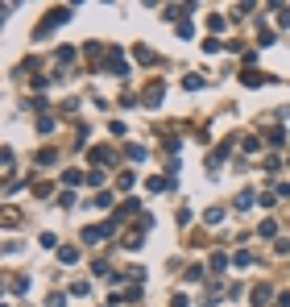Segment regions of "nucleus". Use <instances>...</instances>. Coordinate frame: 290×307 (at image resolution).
Listing matches in <instances>:
<instances>
[{
  "mask_svg": "<svg viewBox=\"0 0 290 307\" xmlns=\"http://www.w3.org/2000/svg\"><path fill=\"white\" fill-rule=\"evenodd\" d=\"M67 17H71V9H54V13H50V17H46V21L38 25V29H34V38H46V34H50V29H54V25H62V21H67Z\"/></svg>",
  "mask_w": 290,
  "mask_h": 307,
  "instance_id": "nucleus-1",
  "label": "nucleus"
},
{
  "mask_svg": "<svg viewBox=\"0 0 290 307\" xmlns=\"http://www.w3.org/2000/svg\"><path fill=\"white\" fill-rule=\"evenodd\" d=\"M108 233H116V220H108V224H100V228H83V241L95 245V241H104Z\"/></svg>",
  "mask_w": 290,
  "mask_h": 307,
  "instance_id": "nucleus-2",
  "label": "nucleus"
},
{
  "mask_svg": "<svg viewBox=\"0 0 290 307\" xmlns=\"http://www.w3.org/2000/svg\"><path fill=\"white\" fill-rule=\"evenodd\" d=\"M162 96H166V87H162V83H153V87L145 91V104H149V108H157V104H162Z\"/></svg>",
  "mask_w": 290,
  "mask_h": 307,
  "instance_id": "nucleus-3",
  "label": "nucleus"
},
{
  "mask_svg": "<svg viewBox=\"0 0 290 307\" xmlns=\"http://www.w3.org/2000/svg\"><path fill=\"white\" fill-rule=\"evenodd\" d=\"M270 299H274V291H270V287H257V291H253V307H266Z\"/></svg>",
  "mask_w": 290,
  "mask_h": 307,
  "instance_id": "nucleus-4",
  "label": "nucleus"
},
{
  "mask_svg": "<svg viewBox=\"0 0 290 307\" xmlns=\"http://www.w3.org/2000/svg\"><path fill=\"white\" fill-rule=\"evenodd\" d=\"M58 262H62V266H75V262H79V249H71V245H67V249L58 253Z\"/></svg>",
  "mask_w": 290,
  "mask_h": 307,
  "instance_id": "nucleus-5",
  "label": "nucleus"
},
{
  "mask_svg": "<svg viewBox=\"0 0 290 307\" xmlns=\"http://www.w3.org/2000/svg\"><path fill=\"white\" fill-rule=\"evenodd\" d=\"M112 158H116V154H112V149H95V154H91V162H100V166H108Z\"/></svg>",
  "mask_w": 290,
  "mask_h": 307,
  "instance_id": "nucleus-6",
  "label": "nucleus"
},
{
  "mask_svg": "<svg viewBox=\"0 0 290 307\" xmlns=\"http://www.w3.org/2000/svg\"><path fill=\"white\" fill-rule=\"evenodd\" d=\"M203 220H207V224H220V220H224V208H207Z\"/></svg>",
  "mask_w": 290,
  "mask_h": 307,
  "instance_id": "nucleus-7",
  "label": "nucleus"
},
{
  "mask_svg": "<svg viewBox=\"0 0 290 307\" xmlns=\"http://www.w3.org/2000/svg\"><path fill=\"white\" fill-rule=\"evenodd\" d=\"M253 199H257V195H253V191H241V195H236V208H241V212H245V208H253Z\"/></svg>",
  "mask_w": 290,
  "mask_h": 307,
  "instance_id": "nucleus-8",
  "label": "nucleus"
},
{
  "mask_svg": "<svg viewBox=\"0 0 290 307\" xmlns=\"http://www.w3.org/2000/svg\"><path fill=\"white\" fill-rule=\"evenodd\" d=\"M182 87H187V91H195V87H203V79H199V75H187V79H182Z\"/></svg>",
  "mask_w": 290,
  "mask_h": 307,
  "instance_id": "nucleus-9",
  "label": "nucleus"
},
{
  "mask_svg": "<svg viewBox=\"0 0 290 307\" xmlns=\"http://www.w3.org/2000/svg\"><path fill=\"white\" fill-rule=\"evenodd\" d=\"M62 183H67V187H75V183H83V174H79V170H67V174H62Z\"/></svg>",
  "mask_w": 290,
  "mask_h": 307,
  "instance_id": "nucleus-10",
  "label": "nucleus"
},
{
  "mask_svg": "<svg viewBox=\"0 0 290 307\" xmlns=\"http://www.w3.org/2000/svg\"><path fill=\"white\" fill-rule=\"evenodd\" d=\"M228 266V253H212V270H224Z\"/></svg>",
  "mask_w": 290,
  "mask_h": 307,
  "instance_id": "nucleus-11",
  "label": "nucleus"
},
{
  "mask_svg": "<svg viewBox=\"0 0 290 307\" xmlns=\"http://www.w3.org/2000/svg\"><path fill=\"white\" fill-rule=\"evenodd\" d=\"M257 83H266V79L257 75V71H245V87H257Z\"/></svg>",
  "mask_w": 290,
  "mask_h": 307,
  "instance_id": "nucleus-12",
  "label": "nucleus"
},
{
  "mask_svg": "<svg viewBox=\"0 0 290 307\" xmlns=\"http://www.w3.org/2000/svg\"><path fill=\"white\" fill-rule=\"evenodd\" d=\"M278 307H290V295H282V299H278Z\"/></svg>",
  "mask_w": 290,
  "mask_h": 307,
  "instance_id": "nucleus-13",
  "label": "nucleus"
}]
</instances>
